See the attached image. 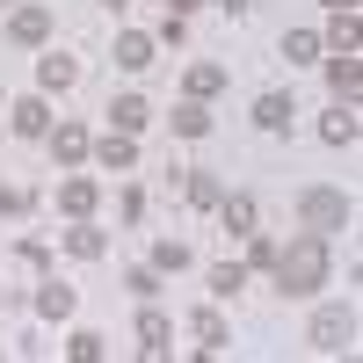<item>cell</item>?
<instances>
[{
    "instance_id": "obj_5",
    "label": "cell",
    "mask_w": 363,
    "mask_h": 363,
    "mask_svg": "<svg viewBox=\"0 0 363 363\" xmlns=\"http://www.w3.org/2000/svg\"><path fill=\"white\" fill-rule=\"evenodd\" d=\"M8 37L15 44H44L51 37V15L44 8H8Z\"/></svg>"
},
{
    "instance_id": "obj_21",
    "label": "cell",
    "mask_w": 363,
    "mask_h": 363,
    "mask_svg": "<svg viewBox=\"0 0 363 363\" xmlns=\"http://www.w3.org/2000/svg\"><path fill=\"white\" fill-rule=\"evenodd\" d=\"M37 313H44V320H66V313H73V291H66V284H44V291H37Z\"/></svg>"
},
{
    "instance_id": "obj_3",
    "label": "cell",
    "mask_w": 363,
    "mask_h": 363,
    "mask_svg": "<svg viewBox=\"0 0 363 363\" xmlns=\"http://www.w3.org/2000/svg\"><path fill=\"white\" fill-rule=\"evenodd\" d=\"M349 342H356V313L349 306H320L313 313V349L320 356H349Z\"/></svg>"
},
{
    "instance_id": "obj_17",
    "label": "cell",
    "mask_w": 363,
    "mask_h": 363,
    "mask_svg": "<svg viewBox=\"0 0 363 363\" xmlns=\"http://www.w3.org/2000/svg\"><path fill=\"white\" fill-rule=\"evenodd\" d=\"M320 138H327V145H349V138H356V102H342V109H327V124H320Z\"/></svg>"
},
{
    "instance_id": "obj_28",
    "label": "cell",
    "mask_w": 363,
    "mask_h": 363,
    "mask_svg": "<svg viewBox=\"0 0 363 363\" xmlns=\"http://www.w3.org/2000/svg\"><path fill=\"white\" fill-rule=\"evenodd\" d=\"M124 284H131L138 298H153V291H160V269H131V277H124Z\"/></svg>"
},
{
    "instance_id": "obj_32",
    "label": "cell",
    "mask_w": 363,
    "mask_h": 363,
    "mask_svg": "<svg viewBox=\"0 0 363 363\" xmlns=\"http://www.w3.org/2000/svg\"><path fill=\"white\" fill-rule=\"evenodd\" d=\"M167 8H174V15H182V8H196V0H167Z\"/></svg>"
},
{
    "instance_id": "obj_16",
    "label": "cell",
    "mask_w": 363,
    "mask_h": 363,
    "mask_svg": "<svg viewBox=\"0 0 363 363\" xmlns=\"http://www.w3.org/2000/svg\"><path fill=\"white\" fill-rule=\"evenodd\" d=\"M189 327H196V342H203V349H225V342H233V335H225V313H218V306H203Z\"/></svg>"
},
{
    "instance_id": "obj_31",
    "label": "cell",
    "mask_w": 363,
    "mask_h": 363,
    "mask_svg": "<svg viewBox=\"0 0 363 363\" xmlns=\"http://www.w3.org/2000/svg\"><path fill=\"white\" fill-rule=\"evenodd\" d=\"M218 8H225V15H240V8H247V0H218Z\"/></svg>"
},
{
    "instance_id": "obj_8",
    "label": "cell",
    "mask_w": 363,
    "mask_h": 363,
    "mask_svg": "<svg viewBox=\"0 0 363 363\" xmlns=\"http://www.w3.org/2000/svg\"><path fill=\"white\" fill-rule=\"evenodd\" d=\"M58 211H66V218H87V211H95V182H87V174H73L66 189H58Z\"/></svg>"
},
{
    "instance_id": "obj_12",
    "label": "cell",
    "mask_w": 363,
    "mask_h": 363,
    "mask_svg": "<svg viewBox=\"0 0 363 363\" xmlns=\"http://www.w3.org/2000/svg\"><path fill=\"white\" fill-rule=\"evenodd\" d=\"M116 66H153V37H138V29H124V37H116Z\"/></svg>"
},
{
    "instance_id": "obj_14",
    "label": "cell",
    "mask_w": 363,
    "mask_h": 363,
    "mask_svg": "<svg viewBox=\"0 0 363 363\" xmlns=\"http://www.w3.org/2000/svg\"><path fill=\"white\" fill-rule=\"evenodd\" d=\"M218 87H225V66H218V58H203V66H189V95H196V102H211Z\"/></svg>"
},
{
    "instance_id": "obj_15",
    "label": "cell",
    "mask_w": 363,
    "mask_h": 363,
    "mask_svg": "<svg viewBox=\"0 0 363 363\" xmlns=\"http://www.w3.org/2000/svg\"><path fill=\"white\" fill-rule=\"evenodd\" d=\"M51 153L66 160V167H73V160H87V131H80V124H58V131H51Z\"/></svg>"
},
{
    "instance_id": "obj_34",
    "label": "cell",
    "mask_w": 363,
    "mask_h": 363,
    "mask_svg": "<svg viewBox=\"0 0 363 363\" xmlns=\"http://www.w3.org/2000/svg\"><path fill=\"white\" fill-rule=\"evenodd\" d=\"M0 8H15V0H0Z\"/></svg>"
},
{
    "instance_id": "obj_7",
    "label": "cell",
    "mask_w": 363,
    "mask_h": 363,
    "mask_svg": "<svg viewBox=\"0 0 363 363\" xmlns=\"http://www.w3.org/2000/svg\"><path fill=\"white\" fill-rule=\"evenodd\" d=\"M167 131H182V138H203L211 131V109L189 95V102H182V109H167Z\"/></svg>"
},
{
    "instance_id": "obj_6",
    "label": "cell",
    "mask_w": 363,
    "mask_h": 363,
    "mask_svg": "<svg viewBox=\"0 0 363 363\" xmlns=\"http://www.w3.org/2000/svg\"><path fill=\"white\" fill-rule=\"evenodd\" d=\"M211 211L225 218V233H233V240H247V233H255V196H218Z\"/></svg>"
},
{
    "instance_id": "obj_11",
    "label": "cell",
    "mask_w": 363,
    "mask_h": 363,
    "mask_svg": "<svg viewBox=\"0 0 363 363\" xmlns=\"http://www.w3.org/2000/svg\"><path fill=\"white\" fill-rule=\"evenodd\" d=\"M291 109H298L291 95H262V102H255V124H262V131H291Z\"/></svg>"
},
{
    "instance_id": "obj_2",
    "label": "cell",
    "mask_w": 363,
    "mask_h": 363,
    "mask_svg": "<svg viewBox=\"0 0 363 363\" xmlns=\"http://www.w3.org/2000/svg\"><path fill=\"white\" fill-rule=\"evenodd\" d=\"M298 218H306V233H342L349 225V196L342 189H306V196H298Z\"/></svg>"
},
{
    "instance_id": "obj_19",
    "label": "cell",
    "mask_w": 363,
    "mask_h": 363,
    "mask_svg": "<svg viewBox=\"0 0 363 363\" xmlns=\"http://www.w3.org/2000/svg\"><path fill=\"white\" fill-rule=\"evenodd\" d=\"M102 247H109V240H102V225H73V233H66V255H80V262H95Z\"/></svg>"
},
{
    "instance_id": "obj_1",
    "label": "cell",
    "mask_w": 363,
    "mask_h": 363,
    "mask_svg": "<svg viewBox=\"0 0 363 363\" xmlns=\"http://www.w3.org/2000/svg\"><path fill=\"white\" fill-rule=\"evenodd\" d=\"M269 277H277L284 298H313L327 284V240L306 233V240H291V247H277V262H269Z\"/></svg>"
},
{
    "instance_id": "obj_26",
    "label": "cell",
    "mask_w": 363,
    "mask_h": 363,
    "mask_svg": "<svg viewBox=\"0 0 363 363\" xmlns=\"http://www.w3.org/2000/svg\"><path fill=\"white\" fill-rule=\"evenodd\" d=\"M66 356H73V363H102V335H73Z\"/></svg>"
},
{
    "instance_id": "obj_22",
    "label": "cell",
    "mask_w": 363,
    "mask_h": 363,
    "mask_svg": "<svg viewBox=\"0 0 363 363\" xmlns=\"http://www.w3.org/2000/svg\"><path fill=\"white\" fill-rule=\"evenodd\" d=\"M327 80H335V95H342V102H356V87H363L356 58H335V66H327Z\"/></svg>"
},
{
    "instance_id": "obj_4",
    "label": "cell",
    "mask_w": 363,
    "mask_h": 363,
    "mask_svg": "<svg viewBox=\"0 0 363 363\" xmlns=\"http://www.w3.org/2000/svg\"><path fill=\"white\" fill-rule=\"evenodd\" d=\"M73 80H80V66H73L66 51H44V58H37V87H44V95H66Z\"/></svg>"
},
{
    "instance_id": "obj_30",
    "label": "cell",
    "mask_w": 363,
    "mask_h": 363,
    "mask_svg": "<svg viewBox=\"0 0 363 363\" xmlns=\"http://www.w3.org/2000/svg\"><path fill=\"white\" fill-rule=\"evenodd\" d=\"M327 8H335V15H356V0H327Z\"/></svg>"
},
{
    "instance_id": "obj_33",
    "label": "cell",
    "mask_w": 363,
    "mask_h": 363,
    "mask_svg": "<svg viewBox=\"0 0 363 363\" xmlns=\"http://www.w3.org/2000/svg\"><path fill=\"white\" fill-rule=\"evenodd\" d=\"M102 8H131V0H102Z\"/></svg>"
},
{
    "instance_id": "obj_24",
    "label": "cell",
    "mask_w": 363,
    "mask_h": 363,
    "mask_svg": "<svg viewBox=\"0 0 363 363\" xmlns=\"http://www.w3.org/2000/svg\"><path fill=\"white\" fill-rule=\"evenodd\" d=\"M138 160V145L124 138V131H116V138H102V167H131Z\"/></svg>"
},
{
    "instance_id": "obj_23",
    "label": "cell",
    "mask_w": 363,
    "mask_h": 363,
    "mask_svg": "<svg viewBox=\"0 0 363 363\" xmlns=\"http://www.w3.org/2000/svg\"><path fill=\"white\" fill-rule=\"evenodd\" d=\"M320 51H335V58H356V15H342L335 29H327V44Z\"/></svg>"
},
{
    "instance_id": "obj_25",
    "label": "cell",
    "mask_w": 363,
    "mask_h": 363,
    "mask_svg": "<svg viewBox=\"0 0 363 363\" xmlns=\"http://www.w3.org/2000/svg\"><path fill=\"white\" fill-rule=\"evenodd\" d=\"M153 269H167V277H174V269H189V247H182V240H160V247H153Z\"/></svg>"
},
{
    "instance_id": "obj_20",
    "label": "cell",
    "mask_w": 363,
    "mask_h": 363,
    "mask_svg": "<svg viewBox=\"0 0 363 363\" xmlns=\"http://www.w3.org/2000/svg\"><path fill=\"white\" fill-rule=\"evenodd\" d=\"M284 58H291V66H313V58H320V37H313V29H291V37H284Z\"/></svg>"
},
{
    "instance_id": "obj_35",
    "label": "cell",
    "mask_w": 363,
    "mask_h": 363,
    "mask_svg": "<svg viewBox=\"0 0 363 363\" xmlns=\"http://www.w3.org/2000/svg\"><path fill=\"white\" fill-rule=\"evenodd\" d=\"M0 306H8V291H0Z\"/></svg>"
},
{
    "instance_id": "obj_29",
    "label": "cell",
    "mask_w": 363,
    "mask_h": 363,
    "mask_svg": "<svg viewBox=\"0 0 363 363\" xmlns=\"http://www.w3.org/2000/svg\"><path fill=\"white\" fill-rule=\"evenodd\" d=\"M247 262H255V269H269V262H277V247H269L262 233H247Z\"/></svg>"
},
{
    "instance_id": "obj_18",
    "label": "cell",
    "mask_w": 363,
    "mask_h": 363,
    "mask_svg": "<svg viewBox=\"0 0 363 363\" xmlns=\"http://www.w3.org/2000/svg\"><path fill=\"white\" fill-rule=\"evenodd\" d=\"M182 196H189L196 211H211V203H218V174H203V167H196V174H182Z\"/></svg>"
},
{
    "instance_id": "obj_10",
    "label": "cell",
    "mask_w": 363,
    "mask_h": 363,
    "mask_svg": "<svg viewBox=\"0 0 363 363\" xmlns=\"http://www.w3.org/2000/svg\"><path fill=\"white\" fill-rule=\"evenodd\" d=\"M15 131H22V138H44V131H51V109H44V95L15 102Z\"/></svg>"
},
{
    "instance_id": "obj_13",
    "label": "cell",
    "mask_w": 363,
    "mask_h": 363,
    "mask_svg": "<svg viewBox=\"0 0 363 363\" xmlns=\"http://www.w3.org/2000/svg\"><path fill=\"white\" fill-rule=\"evenodd\" d=\"M167 335H174V327H167L153 306H145V313H138V349H145V356H160V349H167Z\"/></svg>"
},
{
    "instance_id": "obj_9",
    "label": "cell",
    "mask_w": 363,
    "mask_h": 363,
    "mask_svg": "<svg viewBox=\"0 0 363 363\" xmlns=\"http://www.w3.org/2000/svg\"><path fill=\"white\" fill-rule=\"evenodd\" d=\"M145 116H153V109H145V95H116V102H109V124L124 131V138H131V131L145 124Z\"/></svg>"
},
{
    "instance_id": "obj_27",
    "label": "cell",
    "mask_w": 363,
    "mask_h": 363,
    "mask_svg": "<svg viewBox=\"0 0 363 363\" xmlns=\"http://www.w3.org/2000/svg\"><path fill=\"white\" fill-rule=\"evenodd\" d=\"M211 284H218V298H233L240 284H247V269H240V262H218V277H211Z\"/></svg>"
}]
</instances>
